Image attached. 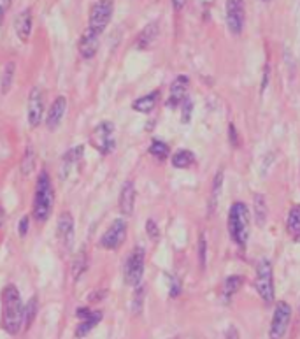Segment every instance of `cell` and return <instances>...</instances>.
<instances>
[{
  "label": "cell",
  "mask_w": 300,
  "mask_h": 339,
  "mask_svg": "<svg viewBox=\"0 0 300 339\" xmlns=\"http://www.w3.org/2000/svg\"><path fill=\"white\" fill-rule=\"evenodd\" d=\"M290 322H291L290 304L284 301H279L276 304V309H274V316H272V322H270V329H269V337L270 339H283V336L288 330Z\"/></svg>",
  "instance_id": "52a82bcc"
},
{
  "label": "cell",
  "mask_w": 300,
  "mask_h": 339,
  "mask_svg": "<svg viewBox=\"0 0 300 339\" xmlns=\"http://www.w3.org/2000/svg\"><path fill=\"white\" fill-rule=\"evenodd\" d=\"M127 239V223L125 220H114L100 237V246L104 250H118Z\"/></svg>",
  "instance_id": "30bf717a"
},
{
  "label": "cell",
  "mask_w": 300,
  "mask_h": 339,
  "mask_svg": "<svg viewBox=\"0 0 300 339\" xmlns=\"http://www.w3.org/2000/svg\"><path fill=\"white\" fill-rule=\"evenodd\" d=\"M190 79L186 76H177L170 84V95L167 99V106L169 108H179L184 101H186V91Z\"/></svg>",
  "instance_id": "4fadbf2b"
},
{
  "label": "cell",
  "mask_w": 300,
  "mask_h": 339,
  "mask_svg": "<svg viewBox=\"0 0 300 339\" xmlns=\"http://www.w3.org/2000/svg\"><path fill=\"white\" fill-rule=\"evenodd\" d=\"M57 237L58 243L64 246L65 250L72 248L74 243V218L70 213H62L60 218H58V225H57Z\"/></svg>",
  "instance_id": "7c38bea8"
},
{
  "label": "cell",
  "mask_w": 300,
  "mask_h": 339,
  "mask_svg": "<svg viewBox=\"0 0 300 339\" xmlns=\"http://www.w3.org/2000/svg\"><path fill=\"white\" fill-rule=\"evenodd\" d=\"M255 288L264 302L270 304L274 301V271L272 264L267 259H262L257 265V279H255Z\"/></svg>",
  "instance_id": "277c9868"
},
{
  "label": "cell",
  "mask_w": 300,
  "mask_h": 339,
  "mask_svg": "<svg viewBox=\"0 0 300 339\" xmlns=\"http://www.w3.org/2000/svg\"><path fill=\"white\" fill-rule=\"evenodd\" d=\"M146 232L153 241H157V239L160 237V230H158V225L153 222V220H147L146 222Z\"/></svg>",
  "instance_id": "1f68e13d"
},
{
  "label": "cell",
  "mask_w": 300,
  "mask_h": 339,
  "mask_svg": "<svg viewBox=\"0 0 300 339\" xmlns=\"http://www.w3.org/2000/svg\"><path fill=\"white\" fill-rule=\"evenodd\" d=\"M4 222H6V211H4V208L0 206V227L4 225Z\"/></svg>",
  "instance_id": "7bdbcfd3"
},
{
  "label": "cell",
  "mask_w": 300,
  "mask_h": 339,
  "mask_svg": "<svg viewBox=\"0 0 300 339\" xmlns=\"http://www.w3.org/2000/svg\"><path fill=\"white\" fill-rule=\"evenodd\" d=\"M184 4H186V0H172V6L176 11H181L184 7Z\"/></svg>",
  "instance_id": "60d3db41"
},
{
  "label": "cell",
  "mask_w": 300,
  "mask_h": 339,
  "mask_svg": "<svg viewBox=\"0 0 300 339\" xmlns=\"http://www.w3.org/2000/svg\"><path fill=\"white\" fill-rule=\"evenodd\" d=\"M181 106H183V118H181V121H183V123H188V121L191 120V109H193V104H191L190 99H186Z\"/></svg>",
  "instance_id": "836d02e7"
},
{
  "label": "cell",
  "mask_w": 300,
  "mask_h": 339,
  "mask_svg": "<svg viewBox=\"0 0 300 339\" xmlns=\"http://www.w3.org/2000/svg\"><path fill=\"white\" fill-rule=\"evenodd\" d=\"M91 315V311L88 308H79L77 309V316H79L81 320H84V318H88V316Z\"/></svg>",
  "instance_id": "ab89813d"
},
{
  "label": "cell",
  "mask_w": 300,
  "mask_h": 339,
  "mask_svg": "<svg viewBox=\"0 0 300 339\" xmlns=\"http://www.w3.org/2000/svg\"><path fill=\"white\" fill-rule=\"evenodd\" d=\"M65 109H67V99L60 95V97L55 99V102L49 108V113H47V116H46V125L51 132H55L58 127H60L62 118H64V114H65Z\"/></svg>",
  "instance_id": "5bb4252c"
},
{
  "label": "cell",
  "mask_w": 300,
  "mask_h": 339,
  "mask_svg": "<svg viewBox=\"0 0 300 339\" xmlns=\"http://www.w3.org/2000/svg\"><path fill=\"white\" fill-rule=\"evenodd\" d=\"M242 285H244L242 276H230V278H227L225 279V283H223V299L230 301L232 297L239 292Z\"/></svg>",
  "instance_id": "603a6c76"
},
{
  "label": "cell",
  "mask_w": 300,
  "mask_h": 339,
  "mask_svg": "<svg viewBox=\"0 0 300 339\" xmlns=\"http://www.w3.org/2000/svg\"><path fill=\"white\" fill-rule=\"evenodd\" d=\"M53 201H55V191L51 186L49 174L46 171H42L37 178V190L35 197H33V218L37 222H46L51 215L53 209Z\"/></svg>",
  "instance_id": "7a4b0ae2"
},
{
  "label": "cell",
  "mask_w": 300,
  "mask_h": 339,
  "mask_svg": "<svg viewBox=\"0 0 300 339\" xmlns=\"http://www.w3.org/2000/svg\"><path fill=\"white\" fill-rule=\"evenodd\" d=\"M84 153V148L83 146H76V148H72L69 151V153L64 155V160H62V179L67 176V172L70 171V167H72L74 164H76L77 160H79L81 157H83Z\"/></svg>",
  "instance_id": "7402d4cb"
},
{
  "label": "cell",
  "mask_w": 300,
  "mask_h": 339,
  "mask_svg": "<svg viewBox=\"0 0 300 339\" xmlns=\"http://www.w3.org/2000/svg\"><path fill=\"white\" fill-rule=\"evenodd\" d=\"M225 14H227L228 30L233 35H239L244 28V20H246L244 0H227V4H225Z\"/></svg>",
  "instance_id": "9c48e42d"
},
{
  "label": "cell",
  "mask_w": 300,
  "mask_h": 339,
  "mask_svg": "<svg viewBox=\"0 0 300 339\" xmlns=\"http://www.w3.org/2000/svg\"><path fill=\"white\" fill-rule=\"evenodd\" d=\"M221 185H223V172L220 171L213 183V193H211V206H213V208L218 204V195H220L221 191Z\"/></svg>",
  "instance_id": "4dcf8cb0"
},
{
  "label": "cell",
  "mask_w": 300,
  "mask_h": 339,
  "mask_svg": "<svg viewBox=\"0 0 300 339\" xmlns=\"http://www.w3.org/2000/svg\"><path fill=\"white\" fill-rule=\"evenodd\" d=\"M239 336H237V330H235V327H230L228 329V332H227V339H237Z\"/></svg>",
  "instance_id": "b9f144b4"
},
{
  "label": "cell",
  "mask_w": 300,
  "mask_h": 339,
  "mask_svg": "<svg viewBox=\"0 0 300 339\" xmlns=\"http://www.w3.org/2000/svg\"><path fill=\"white\" fill-rule=\"evenodd\" d=\"M44 116V91L39 86L32 88L28 95V123L30 127H39Z\"/></svg>",
  "instance_id": "8fae6325"
},
{
  "label": "cell",
  "mask_w": 300,
  "mask_h": 339,
  "mask_svg": "<svg viewBox=\"0 0 300 339\" xmlns=\"http://www.w3.org/2000/svg\"><path fill=\"white\" fill-rule=\"evenodd\" d=\"M14 28H16L18 37L23 40V42L30 37V32H32V11L30 9H27V11H23V13L18 14Z\"/></svg>",
  "instance_id": "e0dca14e"
},
{
  "label": "cell",
  "mask_w": 300,
  "mask_h": 339,
  "mask_svg": "<svg viewBox=\"0 0 300 339\" xmlns=\"http://www.w3.org/2000/svg\"><path fill=\"white\" fill-rule=\"evenodd\" d=\"M286 228L290 237L293 239L295 243H300V204L293 206L288 213V222Z\"/></svg>",
  "instance_id": "d6986e66"
},
{
  "label": "cell",
  "mask_w": 300,
  "mask_h": 339,
  "mask_svg": "<svg viewBox=\"0 0 300 339\" xmlns=\"http://www.w3.org/2000/svg\"><path fill=\"white\" fill-rule=\"evenodd\" d=\"M142 296H144V288L139 286L135 292V301H133V311L135 313H139L140 309H142Z\"/></svg>",
  "instance_id": "e575fe53"
},
{
  "label": "cell",
  "mask_w": 300,
  "mask_h": 339,
  "mask_svg": "<svg viewBox=\"0 0 300 339\" xmlns=\"http://www.w3.org/2000/svg\"><path fill=\"white\" fill-rule=\"evenodd\" d=\"M255 216H257L258 225H264L267 218V202L262 193L255 195Z\"/></svg>",
  "instance_id": "4316f807"
},
{
  "label": "cell",
  "mask_w": 300,
  "mask_h": 339,
  "mask_svg": "<svg viewBox=\"0 0 300 339\" xmlns=\"http://www.w3.org/2000/svg\"><path fill=\"white\" fill-rule=\"evenodd\" d=\"M11 2H13V0H0V25H2L4 18H6V13L7 9H9Z\"/></svg>",
  "instance_id": "f35d334b"
},
{
  "label": "cell",
  "mask_w": 300,
  "mask_h": 339,
  "mask_svg": "<svg viewBox=\"0 0 300 339\" xmlns=\"http://www.w3.org/2000/svg\"><path fill=\"white\" fill-rule=\"evenodd\" d=\"M206 239H204V235H200V241H198V264H200V269L206 267Z\"/></svg>",
  "instance_id": "d6a6232c"
},
{
  "label": "cell",
  "mask_w": 300,
  "mask_h": 339,
  "mask_svg": "<svg viewBox=\"0 0 300 339\" xmlns=\"http://www.w3.org/2000/svg\"><path fill=\"white\" fill-rule=\"evenodd\" d=\"M23 302L14 285H7L2 290V327L7 334L16 336L23 325Z\"/></svg>",
  "instance_id": "6da1fadb"
},
{
  "label": "cell",
  "mask_w": 300,
  "mask_h": 339,
  "mask_svg": "<svg viewBox=\"0 0 300 339\" xmlns=\"http://www.w3.org/2000/svg\"><path fill=\"white\" fill-rule=\"evenodd\" d=\"M228 141H230L232 146H239V135H237V130H235V125L230 123L228 125Z\"/></svg>",
  "instance_id": "d590c367"
},
{
  "label": "cell",
  "mask_w": 300,
  "mask_h": 339,
  "mask_svg": "<svg viewBox=\"0 0 300 339\" xmlns=\"http://www.w3.org/2000/svg\"><path fill=\"white\" fill-rule=\"evenodd\" d=\"M102 320V311H91V315L88 316V318L81 320V323L77 325L76 329V337H83L86 336L88 332H90L93 327L98 325V322Z\"/></svg>",
  "instance_id": "ffe728a7"
},
{
  "label": "cell",
  "mask_w": 300,
  "mask_h": 339,
  "mask_svg": "<svg viewBox=\"0 0 300 339\" xmlns=\"http://www.w3.org/2000/svg\"><path fill=\"white\" fill-rule=\"evenodd\" d=\"M113 11H114L113 0H98V2H95L90 9L88 28L100 35L107 28V25H109L111 18H113Z\"/></svg>",
  "instance_id": "5b68a950"
},
{
  "label": "cell",
  "mask_w": 300,
  "mask_h": 339,
  "mask_svg": "<svg viewBox=\"0 0 300 339\" xmlns=\"http://www.w3.org/2000/svg\"><path fill=\"white\" fill-rule=\"evenodd\" d=\"M88 267V259H86V250H79L76 255V259H74L72 262V274H74V279H79V276L83 274L84 271H86Z\"/></svg>",
  "instance_id": "484cf974"
},
{
  "label": "cell",
  "mask_w": 300,
  "mask_h": 339,
  "mask_svg": "<svg viewBox=\"0 0 300 339\" xmlns=\"http://www.w3.org/2000/svg\"><path fill=\"white\" fill-rule=\"evenodd\" d=\"M228 234L235 245L246 246L249 237V211L244 202H235L228 211Z\"/></svg>",
  "instance_id": "3957f363"
},
{
  "label": "cell",
  "mask_w": 300,
  "mask_h": 339,
  "mask_svg": "<svg viewBox=\"0 0 300 339\" xmlns=\"http://www.w3.org/2000/svg\"><path fill=\"white\" fill-rule=\"evenodd\" d=\"M114 125L111 121H102L91 132V144L102 155H109L114 150Z\"/></svg>",
  "instance_id": "ba28073f"
},
{
  "label": "cell",
  "mask_w": 300,
  "mask_h": 339,
  "mask_svg": "<svg viewBox=\"0 0 300 339\" xmlns=\"http://www.w3.org/2000/svg\"><path fill=\"white\" fill-rule=\"evenodd\" d=\"M37 311H39V301H37L35 296L30 297V301L27 302V306L23 308V325L25 329H30V325L33 323L37 316Z\"/></svg>",
  "instance_id": "d4e9b609"
},
{
  "label": "cell",
  "mask_w": 300,
  "mask_h": 339,
  "mask_svg": "<svg viewBox=\"0 0 300 339\" xmlns=\"http://www.w3.org/2000/svg\"><path fill=\"white\" fill-rule=\"evenodd\" d=\"M133 208H135V186L133 181H127L120 193V211L125 216H132Z\"/></svg>",
  "instance_id": "2e32d148"
},
{
  "label": "cell",
  "mask_w": 300,
  "mask_h": 339,
  "mask_svg": "<svg viewBox=\"0 0 300 339\" xmlns=\"http://www.w3.org/2000/svg\"><path fill=\"white\" fill-rule=\"evenodd\" d=\"M264 2H270V0H264Z\"/></svg>",
  "instance_id": "ee69618b"
},
{
  "label": "cell",
  "mask_w": 300,
  "mask_h": 339,
  "mask_svg": "<svg viewBox=\"0 0 300 339\" xmlns=\"http://www.w3.org/2000/svg\"><path fill=\"white\" fill-rule=\"evenodd\" d=\"M179 292H181V285H179V281H177L176 278H172V281H170V297H177L179 296Z\"/></svg>",
  "instance_id": "74e56055"
},
{
  "label": "cell",
  "mask_w": 300,
  "mask_h": 339,
  "mask_svg": "<svg viewBox=\"0 0 300 339\" xmlns=\"http://www.w3.org/2000/svg\"><path fill=\"white\" fill-rule=\"evenodd\" d=\"M98 51V34H95L93 30L88 28L79 39V53L83 58L90 60L95 57V53Z\"/></svg>",
  "instance_id": "9a60e30c"
},
{
  "label": "cell",
  "mask_w": 300,
  "mask_h": 339,
  "mask_svg": "<svg viewBox=\"0 0 300 339\" xmlns=\"http://www.w3.org/2000/svg\"><path fill=\"white\" fill-rule=\"evenodd\" d=\"M158 35V23H149L142 32L139 34V39H137V47L139 50H146L153 44V40L157 39Z\"/></svg>",
  "instance_id": "44dd1931"
},
{
  "label": "cell",
  "mask_w": 300,
  "mask_h": 339,
  "mask_svg": "<svg viewBox=\"0 0 300 339\" xmlns=\"http://www.w3.org/2000/svg\"><path fill=\"white\" fill-rule=\"evenodd\" d=\"M195 164V155L188 150H179L177 153H174L172 157V165L176 169H188Z\"/></svg>",
  "instance_id": "cb8c5ba5"
},
{
  "label": "cell",
  "mask_w": 300,
  "mask_h": 339,
  "mask_svg": "<svg viewBox=\"0 0 300 339\" xmlns=\"http://www.w3.org/2000/svg\"><path fill=\"white\" fill-rule=\"evenodd\" d=\"M33 165H35V155H33L32 148H27V151H25V158H23V162H21V172H23L25 176L30 174L33 171Z\"/></svg>",
  "instance_id": "f546056e"
},
{
  "label": "cell",
  "mask_w": 300,
  "mask_h": 339,
  "mask_svg": "<svg viewBox=\"0 0 300 339\" xmlns=\"http://www.w3.org/2000/svg\"><path fill=\"white\" fill-rule=\"evenodd\" d=\"M28 216H23V218L20 220V225H18V232H20V235L21 237H25L27 235V232H28Z\"/></svg>",
  "instance_id": "8d00e7d4"
},
{
  "label": "cell",
  "mask_w": 300,
  "mask_h": 339,
  "mask_svg": "<svg viewBox=\"0 0 300 339\" xmlns=\"http://www.w3.org/2000/svg\"><path fill=\"white\" fill-rule=\"evenodd\" d=\"M149 153L153 155V157L164 160V158L169 157L170 150H169V146H167L164 141H153V142H151V146H149Z\"/></svg>",
  "instance_id": "83f0119b"
},
{
  "label": "cell",
  "mask_w": 300,
  "mask_h": 339,
  "mask_svg": "<svg viewBox=\"0 0 300 339\" xmlns=\"http://www.w3.org/2000/svg\"><path fill=\"white\" fill-rule=\"evenodd\" d=\"M158 99H160V90H155L153 93H147V95H144V97L137 99V101L132 104V108H133V111H137V113L147 114L157 108Z\"/></svg>",
  "instance_id": "ac0fdd59"
},
{
  "label": "cell",
  "mask_w": 300,
  "mask_h": 339,
  "mask_svg": "<svg viewBox=\"0 0 300 339\" xmlns=\"http://www.w3.org/2000/svg\"><path fill=\"white\" fill-rule=\"evenodd\" d=\"M144 260H146V253L142 248H135L128 255L127 264H125V283L130 286H139L144 276Z\"/></svg>",
  "instance_id": "8992f818"
},
{
  "label": "cell",
  "mask_w": 300,
  "mask_h": 339,
  "mask_svg": "<svg viewBox=\"0 0 300 339\" xmlns=\"http://www.w3.org/2000/svg\"><path fill=\"white\" fill-rule=\"evenodd\" d=\"M14 64H7L6 69H4V76H2V93H7L13 86V77H14Z\"/></svg>",
  "instance_id": "f1b7e54d"
}]
</instances>
